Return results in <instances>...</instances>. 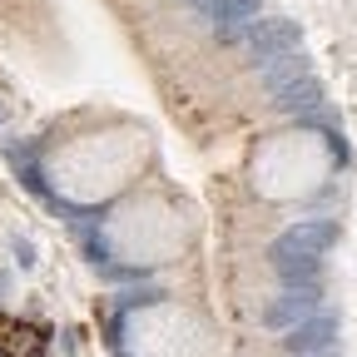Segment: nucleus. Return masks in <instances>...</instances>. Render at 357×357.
I'll use <instances>...</instances> for the list:
<instances>
[]
</instances>
